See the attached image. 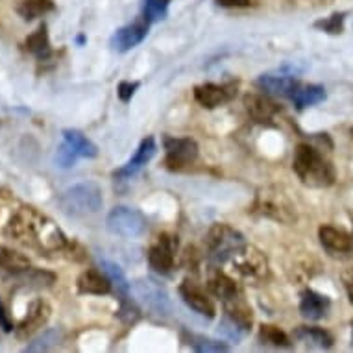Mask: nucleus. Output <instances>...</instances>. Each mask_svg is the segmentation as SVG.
I'll return each mask as SVG.
<instances>
[{
    "label": "nucleus",
    "instance_id": "24",
    "mask_svg": "<svg viewBox=\"0 0 353 353\" xmlns=\"http://www.w3.org/2000/svg\"><path fill=\"white\" fill-rule=\"evenodd\" d=\"M298 110H305L325 100V89L322 85H298L294 94L290 97Z\"/></svg>",
    "mask_w": 353,
    "mask_h": 353
},
{
    "label": "nucleus",
    "instance_id": "33",
    "mask_svg": "<svg viewBox=\"0 0 353 353\" xmlns=\"http://www.w3.org/2000/svg\"><path fill=\"white\" fill-rule=\"evenodd\" d=\"M344 19H346V13L341 12V13H333L330 17L322 19V21H316L314 23V28L319 30H324L327 34H341L342 30H344Z\"/></svg>",
    "mask_w": 353,
    "mask_h": 353
},
{
    "label": "nucleus",
    "instance_id": "3",
    "mask_svg": "<svg viewBox=\"0 0 353 353\" xmlns=\"http://www.w3.org/2000/svg\"><path fill=\"white\" fill-rule=\"evenodd\" d=\"M102 203H104L102 189L93 181L69 187L59 196V208L70 216H89V214L99 213Z\"/></svg>",
    "mask_w": 353,
    "mask_h": 353
},
{
    "label": "nucleus",
    "instance_id": "39",
    "mask_svg": "<svg viewBox=\"0 0 353 353\" xmlns=\"http://www.w3.org/2000/svg\"><path fill=\"white\" fill-rule=\"evenodd\" d=\"M319 2H325V0H319Z\"/></svg>",
    "mask_w": 353,
    "mask_h": 353
},
{
    "label": "nucleus",
    "instance_id": "21",
    "mask_svg": "<svg viewBox=\"0 0 353 353\" xmlns=\"http://www.w3.org/2000/svg\"><path fill=\"white\" fill-rule=\"evenodd\" d=\"M244 105L250 117L257 122L270 121L276 113H278V105L274 104L272 100L263 97V94H248L244 97Z\"/></svg>",
    "mask_w": 353,
    "mask_h": 353
},
{
    "label": "nucleus",
    "instance_id": "36",
    "mask_svg": "<svg viewBox=\"0 0 353 353\" xmlns=\"http://www.w3.org/2000/svg\"><path fill=\"white\" fill-rule=\"evenodd\" d=\"M0 327L6 331V333L13 331V322L12 319H10V314L6 313V309H4L2 303H0Z\"/></svg>",
    "mask_w": 353,
    "mask_h": 353
},
{
    "label": "nucleus",
    "instance_id": "1",
    "mask_svg": "<svg viewBox=\"0 0 353 353\" xmlns=\"http://www.w3.org/2000/svg\"><path fill=\"white\" fill-rule=\"evenodd\" d=\"M6 235L24 248L34 250L41 255L61 254L70 248L58 224L35 208L17 209L8 222Z\"/></svg>",
    "mask_w": 353,
    "mask_h": 353
},
{
    "label": "nucleus",
    "instance_id": "27",
    "mask_svg": "<svg viewBox=\"0 0 353 353\" xmlns=\"http://www.w3.org/2000/svg\"><path fill=\"white\" fill-rule=\"evenodd\" d=\"M63 141H67L80 157H97V146L78 130H63Z\"/></svg>",
    "mask_w": 353,
    "mask_h": 353
},
{
    "label": "nucleus",
    "instance_id": "35",
    "mask_svg": "<svg viewBox=\"0 0 353 353\" xmlns=\"http://www.w3.org/2000/svg\"><path fill=\"white\" fill-rule=\"evenodd\" d=\"M135 89H139V81H121V83H119V89H117L119 99H121L122 102H128V100L134 97Z\"/></svg>",
    "mask_w": 353,
    "mask_h": 353
},
{
    "label": "nucleus",
    "instance_id": "29",
    "mask_svg": "<svg viewBox=\"0 0 353 353\" xmlns=\"http://www.w3.org/2000/svg\"><path fill=\"white\" fill-rule=\"evenodd\" d=\"M100 268H102V272L110 278L111 285H115L117 292L122 296V300L128 296V290H130V283H128L126 276L121 270L119 265L115 263H111V261H100Z\"/></svg>",
    "mask_w": 353,
    "mask_h": 353
},
{
    "label": "nucleus",
    "instance_id": "40",
    "mask_svg": "<svg viewBox=\"0 0 353 353\" xmlns=\"http://www.w3.org/2000/svg\"><path fill=\"white\" fill-rule=\"evenodd\" d=\"M352 327H353V322H352Z\"/></svg>",
    "mask_w": 353,
    "mask_h": 353
},
{
    "label": "nucleus",
    "instance_id": "22",
    "mask_svg": "<svg viewBox=\"0 0 353 353\" xmlns=\"http://www.w3.org/2000/svg\"><path fill=\"white\" fill-rule=\"evenodd\" d=\"M24 48H26L30 54H34L35 58L41 59V61L50 58L52 48H50V39H48L47 24H41L34 34L26 37V41H24Z\"/></svg>",
    "mask_w": 353,
    "mask_h": 353
},
{
    "label": "nucleus",
    "instance_id": "10",
    "mask_svg": "<svg viewBox=\"0 0 353 353\" xmlns=\"http://www.w3.org/2000/svg\"><path fill=\"white\" fill-rule=\"evenodd\" d=\"M178 250V239L174 235H161L148 252V263L157 272H170L174 267V255Z\"/></svg>",
    "mask_w": 353,
    "mask_h": 353
},
{
    "label": "nucleus",
    "instance_id": "15",
    "mask_svg": "<svg viewBox=\"0 0 353 353\" xmlns=\"http://www.w3.org/2000/svg\"><path fill=\"white\" fill-rule=\"evenodd\" d=\"M320 243L330 254H352L353 239L350 233L336 230L333 226H322L319 230Z\"/></svg>",
    "mask_w": 353,
    "mask_h": 353
},
{
    "label": "nucleus",
    "instance_id": "8",
    "mask_svg": "<svg viewBox=\"0 0 353 353\" xmlns=\"http://www.w3.org/2000/svg\"><path fill=\"white\" fill-rule=\"evenodd\" d=\"M134 292L137 296V300L154 314L167 316L170 313V309H172L167 290L154 279H137L134 283Z\"/></svg>",
    "mask_w": 353,
    "mask_h": 353
},
{
    "label": "nucleus",
    "instance_id": "31",
    "mask_svg": "<svg viewBox=\"0 0 353 353\" xmlns=\"http://www.w3.org/2000/svg\"><path fill=\"white\" fill-rule=\"evenodd\" d=\"M170 0H145V8H143V19L146 23H157L161 19L167 17V10Z\"/></svg>",
    "mask_w": 353,
    "mask_h": 353
},
{
    "label": "nucleus",
    "instance_id": "38",
    "mask_svg": "<svg viewBox=\"0 0 353 353\" xmlns=\"http://www.w3.org/2000/svg\"><path fill=\"white\" fill-rule=\"evenodd\" d=\"M216 4L222 8H248L252 0H216Z\"/></svg>",
    "mask_w": 353,
    "mask_h": 353
},
{
    "label": "nucleus",
    "instance_id": "30",
    "mask_svg": "<svg viewBox=\"0 0 353 353\" xmlns=\"http://www.w3.org/2000/svg\"><path fill=\"white\" fill-rule=\"evenodd\" d=\"M259 341L263 342V344H268V346H276V347L290 346L289 336L285 335L283 331L279 330V327H276V325H261Z\"/></svg>",
    "mask_w": 353,
    "mask_h": 353
},
{
    "label": "nucleus",
    "instance_id": "26",
    "mask_svg": "<svg viewBox=\"0 0 353 353\" xmlns=\"http://www.w3.org/2000/svg\"><path fill=\"white\" fill-rule=\"evenodd\" d=\"M54 10L52 0H21V4L17 6V13L24 21H34L43 15H47L48 12Z\"/></svg>",
    "mask_w": 353,
    "mask_h": 353
},
{
    "label": "nucleus",
    "instance_id": "28",
    "mask_svg": "<svg viewBox=\"0 0 353 353\" xmlns=\"http://www.w3.org/2000/svg\"><path fill=\"white\" fill-rule=\"evenodd\" d=\"M63 339V333L59 330H47L43 331L37 339L30 342L28 346L24 347V352L30 353H39V352H48V350H54L56 346H59V342Z\"/></svg>",
    "mask_w": 353,
    "mask_h": 353
},
{
    "label": "nucleus",
    "instance_id": "14",
    "mask_svg": "<svg viewBox=\"0 0 353 353\" xmlns=\"http://www.w3.org/2000/svg\"><path fill=\"white\" fill-rule=\"evenodd\" d=\"M298 85H300V81L296 80L294 76L285 74H263L257 80V87L261 91L276 94V97H283V99H290Z\"/></svg>",
    "mask_w": 353,
    "mask_h": 353
},
{
    "label": "nucleus",
    "instance_id": "17",
    "mask_svg": "<svg viewBox=\"0 0 353 353\" xmlns=\"http://www.w3.org/2000/svg\"><path fill=\"white\" fill-rule=\"evenodd\" d=\"M156 150H157V146L154 137H146V139H143L141 141L139 148L135 150L134 157H132L124 167L119 168V170L115 172V176L117 178H130V176H134L141 167H145L146 163L156 156Z\"/></svg>",
    "mask_w": 353,
    "mask_h": 353
},
{
    "label": "nucleus",
    "instance_id": "18",
    "mask_svg": "<svg viewBox=\"0 0 353 353\" xmlns=\"http://www.w3.org/2000/svg\"><path fill=\"white\" fill-rule=\"evenodd\" d=\"M30 268L28 257L19 254L15 250L0 246V278L2 279H15L19 274Z\"/></svg>",
    "mask_w": 353,
    "mask_h": 353
},
{
    "label": "nucleus",
    "instance_id": "19",
    "mask_svg": "<svg viewBox=\"0 0 353 353\" xmlns=\"http://www.w3.org/2000/svg\"><path fill=\"white\" fill-rule=\"evenodd\" d=\"M232 91H228V87L214 85V83H203V85L194 87V99L198 104H202L203 108H219L224 102L232 99Z\"/></svg>",
    "mask_w": 353,
    "mask_h": 353
},
{
    "label": "nucleus",
    "instance_id": "12",
    "mask_svg": "<svg viewBox=\"0 0 353 353\" xmlns=\"http://www.w3.org/2000/svg\"><path fill=\"white\" fill-rule=\"evenodd\" d=\"M146 34H148V23L145 19L126 24L121 30H117L115 35L111 37V48L117 52H126L130 48L137 47L141 41L145 39Z\"/></svg>",
    "mask_w": 353,
    "mask_h": 353
},
{
    "label": "nucleus",
    "instance_id": "9",
    "mask_svg": "<svg viewBox=\"0 0 353 353\" xmlns=\"http://www.w3.org/2000/svg\"><path fill=\"white\" fill-rule=\"evenodd\" d=\"M163 143H165V152H167L165 163L172 170H181V168L189 167L198 157V145L192 139L165 137Z\"/></svg>",
    "mask_w": 353,
    "mask_h": 353
},
{
    "label": "nucleus",
    "instance_id": "5",
    "mask_svg": "<svg viewBox=\"0 0 353 353\" xmlns=\"http://www.w3.org/2000/svg\"><path fill=\"white\" fill-rule=\"evenodd\" d=\"M105 226L113 235L124 239H135L141 237L146 232L145 214L137 211L134 208H126V205H119V208L111 209V213L108 214Z\"/></svg>",
    "mask_w": 353,
    "mask_h": 353
},
{
    "label": "nucleus",
    "instance_id": "13",
    "mask_svg": "<svg viewBox=\"0 0 353 353\" xmlns=\"http://www.w3.org/2000/svg\"><path fill=\"white\" fill-rule=\"evenodd\" d=\"M48 319H50V307H48L47 301L35 300L32 301V305L28 307V311L24 314V319L21 320V324L17 327L19 336H28L32 335L34 331H37L39 327L47 324Z\"/></svg>",
    "mask_w": 353,
    "mask_h": 353
},
{
    "label": "nucleus",
    "instance_id": "11",
    "mask_svg": "<svg viewBox=\"0 0 353 353\" xmlns=\"http://www.w3.org/2000/svg\"><path fill=\"white\" fill-rule=\"evenodd\" d=\"M180 294L181 298H183V301L191 307L194 313L202 314V316H208V319H213L214 313H216L213 300L209 298L208 292H205L202 287H198V285L194 283V281H191V279H185V281L181 283Z\"/></svg>",
    "mask_w": 353,
    "mask_h": 353
},
{
    "label": "nucleus",
    "instance_id": "7",
    "mask_svg": "<svg viewBox=\"0 0 353 353\" xmlns=\"http://www.w3.org/2000/svg\"><path fill=\"white\" fill-rule=\"evenodd\" d=\"M254 211L267 216V219L278 220V222H292L296 219L294 208L290 205L289 200L278 189L261 191L255 198Z\"/></svg>",
    "mask_w": 353,
    "mask_h": 353
},
{
    "label": "nucleus",
    "instance_id": "25",
    "mask_svg": "<svg viewBox=\"0 0 353 353\" xmlns=\"http://www.w3.org/2000/svg\"><path fill=\"white\" fill-rule=\"evenodd\" d=\"M209 289L213 292L220 301H226L228 298H232V296L239 294L241 289H239V285L235 283V279H232L226 274H214L213 278L209 279Z\"/></svg>",
    "mask_w": 353,
    "mask_h": 353
},
{
    "label": "nucleus",
    "instance_id": "2",
    "mask_svg": "<svg viewBox=\"0 0 353 353\" xmlns=\"http://www.w3.org/2000/svg\"><path fill=\"white\" fill-rule=\"evenodd\" d=\"M292 168L301 183L307 187L322 189V187H330L335 181V170L331 163L324 159V156L314 146L305 143L296 146Z\"/></svg>",
    "mask_w": 353,
    "mask_h": 353
},
{
    "label": "nucleus",
    "instance_id": "6",
    "mask_svg": "<svg viewBox=\"0 0 353 353\" xmlns=\"http://www.w3.org/2000/svg\"><path fill=\"white\" fill-rule=\"evenodd\" d=\"M244 244V237L228 224H214L205 237L209 257L216 263H224L233 250Z\"/></svg>",
    "mask_w": 353,
    "mask_h": 353
},
{
    "label": "nucleus",
    "instance_id": "4",
    "mask_svg": "<svg viewBox=\"0 0 353 353\" xmlns=\"http://www.w3.org/2000/svg\"><path fill=\"white\" fill-rule=\"evenodd\" d=\"M224 263H228L237 276L246 281H252V283H257L268 274L267 257L261 254L259 250L248 246V244H243L237 250H233Z\"/></svg>",
    "mask_w": 353,
    "mask_h": 353
},
{
    "label": "nucleus",
    "instance_id": "34",
    "mask_svg": "<svg viewBox=\"0 0 353 353\" xmlns=\"http://www.w3.org/2000/svg\"><path fill=\"white\" fill-rule=\"evenodd\" d=\"M78 157L80 156L76 154L74 148H72L67 141H63L61 146L58 148V154H56V163H58V167L61 168H70L74 167V163Z\"/></svg>",
    "mask_w": 353,
    "mask_h": 353
},
{
    "label": "nucleus",
    "instance_id": "23",
    "mask_svg": "<svg viewBox=\"0 0 353 353\" xmlns=\"http://www.w3.org/2000/svg\"><path fill=\"white\" fill-rule=\"evenodd\" d=\"M296 341L303 342L309 347H320V350H327L333 346V339L327 331L320 330V327H305L301 325L294 331Z\"/></svg>",
    "mask_w": 353,
    "mask_h": 353
},
{
    "label": "nucleus",
    "instance_id": "37",
    "mask_svg": "<svg viewBox=\"0 0 353 353\" xmlns=\"http://www.w3.org/2000/svg\"><path fill=\"white\" fill-rule=\"evenodd\" d=\"M342 281H344V287H346V290H347L350 301L353 303V267L347 268L346 272L342 274Z\"/></svg>",
    "mask_w": 353,
    "mask_h": 353
},
{
    "label": "nucleus",
    "instance_id": "32",
    "mask_svg": "<svg viewBox=\"0 0 353 353\" xmlns=\"http://www.w3.org/2000/svg\"><path fill=\"white\" fill-rule=\"evenodd\" d=\"M189 346L194 350V352H200V353H220V352H228L230 347L226 344H222V342H214V341H209V339H203V336H196V335H191L189 336V342H187Z\"/></svg>",
    "mask_w": 353,
    "mask_h": 353
},
{
    "label": "nucleus",
    "instance_id": "20",
    "mask_svg": "<svg viewBox=\"0 0 353 353\" xmlns=\"http://www.w3.org/2000/svg\"><path fill=\"white\" fill-rule=\"evenodd\" d=\"M76 287L81 294H108L111 290V281L104 272L85 270V272L80 274Z\"/></svg>",
    "mask_w": 353,
    "mask_h": 353
},
{
    "label": "nucleus",
    "instance_id": "16",
    "mask_svg": "<svg viewBox=\"0 0 353 353\" xmlns=\"http://www.w3.org/2000/svg\"><path fill=\"white\" fill-rule=\"evenodd\" d=\"M331 301L327 296L320 294L316 290H303L300 300V313L307 320L324 319L330 311Z\"/></svg>",
    "mask_w": 353,
    "mask_h": 353
}]
</instances>
